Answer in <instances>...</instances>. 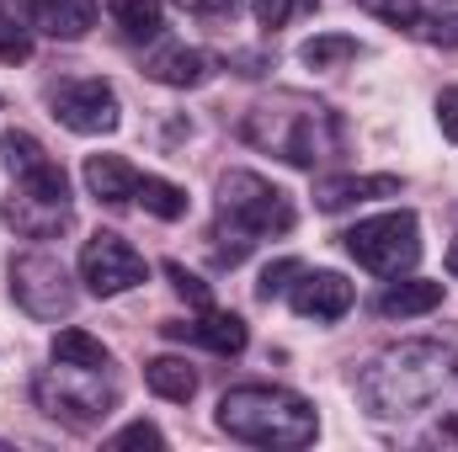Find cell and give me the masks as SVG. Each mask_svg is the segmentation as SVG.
Masks as SVG:
<instances>
[{"label":"cell","instance_id":"cell-2","mask_svg":"<svg viewBox=\"0 0 458 452\" xmlns=\"http://www.w3.org/2000/svg\"><path fill=\"white\" fill-rule=\"evenodd\" d=\"M240 138L293 171H320L346 149L342 113H331L326 102H310L299 91H283L272 102H256L240 117Z\"/></svg>","mask_w":458,"mask_h":452},{"label":"cell","instance_id":"cell-24","mask_svg":"<svg viewBox=\"0 0 458 452\" xmlns=\"http://www.w3.org/2000/svg\"><path fill=\"white\" fill-rule=\"evenodd\" d=\"M32 59V27L16 16V5L0 0V64H27Z\"/></svg>","mask_w":458,"mask_h":452},{"label":"cell","instance_id":"cell-21","mask_svg":"<svg viewBox=\"0 0 458 452\" xmlns=\"http://www.w3.org/2000/svg\"><path fill=\"white\" fill-rule=\"evenodd\" d=\"M133 203H144V213H155L165 224H176L187 213V192L176 181H165V176H139V197Z\"/></svg>","mask_w":458,"mask_h":452},{"label":"cell","instance_id":"cell-12","mask_svg":"<svg viewBox=\"0 0 458 452\" xmlns=\"http://www.w3.org/2000/svg\"><path fill=\"white\" fill-rule=\"evenodd\" d=\"M352 304H357V288L342 272H299V282H293V314H304L315 325L342 320Z\"/></svg>","mask_w":458,"mask_h":452},{"label":"cell","instance_id":"cell-7","mask_svg":"<svg viewBox=\"0 0 458 452\" xmlns=\"http://www.w3.org/2000/svg\"><path fill=\"white\" fill-rule=\"evenodd\" d=\"M11 298L32 314V320H64L75 309V282L64 272L59 255L48 250H27L11 261Z\"/></svg>","mask_w":458,"mask_h":452},{"label":"cell","instance_id":"cell-9","mask_svg":"<svg viewBox=\"0 0 458 452\" xmlns=\"http://www.w3.org/2000/svg\"><path fill=\"white\" fill-rule=\"evenodd\" d=\"M48 107L54 117L70 128V133H113L117 117H123V102H117V91L107 80H97V75H81V80H64V86H54L48 91Z\"/></svg>","mask_w":458,"mask_h":452},{"label":"cell","instance_id":"cell-29","mask_svg":"<svg viewBox=\"0 0 458 452\" xmlns=\"http://www.w3.org/2000/svg\"><path fill=\"white\" fill-rule=\"evenodd\" d=\"M113 448H165V431L149 426V421H133V426H123L113 437Z\"/></svg>","mask_w":458,"mask_h":452},{"label":"cell","instance_id":"cell-10","mask_svg":"<svg viewBox=\"0 0 458 452\" xmlns=\"http://www.w3.org/2000/svg\"><path fill=\"white\" fill-rule=\"evenodd\" d=\"M0 155H5V171L16 176V187H32V192H48V197H70V176L64 165L21 128H11L0 138Z\"/></svg>","mask_w":458,"mask_h":452},{"label":"cell","instance_id":"cell-27","mask_svg":"<svg viewBox=\"0 0 458 452\" xmlns=\"http://www.w3.org/2000/svg\"><path fill=\"white\" fill-rule=\"evenodd\" d=\"M299 272H304V266H299L293 255H283V261H272V266L261 272V282H256V298H267V304H272V298H283V293H293V282H299Z\"/></svg>","mask_w":458,"mask_h":452},{"label":"cell","instance_id":"cell-23","mask_svg":"<svg viewBox=\"0 0 458 452\" xmlns=\"http://www.w3.org/2000/svg\"><path fill=\"white\" fill-rule=\"evenodd\" d=\"M54 362H75V367H113L107 346L86 331H59L54 336Z\"/></svg>","mask_w":458,"mask_h":452},{"label":"cell","instance_id":"cell-4","mask_svg":"<svg viewBox=\"0 0 458 452\" xmlns=\"http://www.w3.org/2000/svg\"><path fill=\"white\" fill-rule=\"evenodd\" d=\"M293 197L283 187H272L256 171H225L219 176V229H214V255L219 266H240L250 255L256 239L267 234H288L293 229Z\"/></svg>","mask_w":458,"mask_h":452},{"label":"cell","instance_id":"cell-11","mask_svg":"<svg viewBox=\"0 0 458 452\" xmlns=\"http://www.w3.org/2000/svg\"><path fill=\"white\" fill-rule=\"evenodd\" d=\"M0 219L16 229L21 239H59L70 229V197H48V192H32V187H11Z\"/></svg>","mask_w":458,"mask_h":452},{"label":"cell","instance_id":"cell-16","mask_svg":"<svg viewBox=\"0 0 458 452\" xmlns=\"http://www.w3.org/2000/svg\"><path fill=\"white\" fill-rule=\"evenodd\" d=\"M373 197H400V176H326L315 181V208L320 213H342Z\"/></svg>","mask_w":458,"mask_h":452},{"label":"cell","instance_id":"cell-1","mask_svg":"<svg viewBox=\"0 0 458 452\" xmlns=\"http://www.w3.org/2000/svg\"><path fill=\"white\" fill-rule=\"evenodd\" d=\"M357 399L378 421H416L448 410L443 437H458V346L448 340H400L357 372Z\"/></svg>","mask_w":458,"mask_h":452},{"label":"cell","instance_id":"cell-30","mask_svg":"<svg viewBox=\"0 0 458 452\" xmlns=\"http://www.w3.org/2000/svg\"><path fill=\"white\" fill-rule=\"evenodd\" d=\"M421 32H427V43H437V48H458V11H437Z\"/></svg>","mask_w":458,"mask_h":452},{"label":"cell","instance_id":"cell-6","mask_svg":"<svg viewBox=\"0 0 458 452\" xmlns=\"http://www.w3.org/2000/svg\"><path fill=\"white\" fill-rule=\"evenodd\" d=\"M346 255L357 266H368L373 277H405L416 261H421V224L416 213H378V219H362L342 234Z\"/></svg>","mask_w":458,"mask_h":452},{"label":"cell","instance_id":"cell-28","mask_svg":"<svg viewBox=\"0 0 458 452\" xmlns=\"http://www.w3.org/2000/svg\"><path fill=\"white\" fill-rule=\"evenodd\" d=\"M165 277H171V288L192 304V309H214V298H208V282H198L182 261H165Z\"/></svg>","mask_w":458,"mask_h":452},{"label":"cell","instance_id":"cell-3","mask_svg":"<svg viewBox=\"0 0 458 452\" xmlns=\"http://www.w3.org/2000/svg\"><path fill=\"white\" fill-rule=\"evenodd\" d=\"M219 431H229L245 448L293 452L320 437V415L304 394L277 389V383H240L219 399Z\"/></svg>","mask_w":458,"mask_h":452},{"label":"cell","instance_id":"cell-8","mask_svg":"<svg viewBox=\"0 0 458 452\" xmlns=\"http://www.w3.org/2000/svg\"><path fill=\"white\" fill-rule=\"evenodd\" d=\"M149 277V266H144V255L113 234V229H97L86 245H81V282L97 293V298H117V293H128V288H139Z\"/></svg>","mask_w":458,"mask_h":452},{"label":"cell","instance_id":"cell-19","mask_svg":"<svg viewBox=\"0 0 458 452\" xmlns=\"http://www.w3.org/2000/svg\"><path fill=\"white\" fill-rule=\"evenodd\" d=\"M144 383H149V394H160V399H171V405H187V399L198 394V372H192L182 356H149V362H144Z\"/></svg>","mask_w":458,"mask_h":452},{"label":"cell","instance_id":"cell-22","mask_svg":"<svg viewBox=\"0 0 458 452\" xmlns=\"http://www.w3.org/2000/svg\"><path fill=\"white\" fill-rule=\"evenodd\" d=\"M357 54H362V43L346 38V32H320V38H310V43L299 48V59H304L310 70H342Z\"/></svg>","mask_w":458,"mask_h":452},{"label":"cell","instance_id":"cell-14","mask_svg":"<svg viewBox=\"0 0 458 452\" xmlns=\"http://www.w3.org/2000/svg\"><path fill=\"white\" fill-rule=\"evenodd\" d=\"M171 340H203L208 351H219V356H240L245 351V340H250V331H245V320L240 314H219V309H203V320L198 325H187V320H165L160 325Z\"/></svg>","mask_w":458,"mask_h":452},{"label":"cell","instance_id":"cell-13","mask_svg":"<svg viewBox=\"0 0 458 452\" xmlns=\"http://www.w3.org/2000/svg\"><path fill=\"white\" fill-rule=\"evenodd\" d=\"M144 75L160 80V86H171V91H198V86H208L214 59H208L203 48H187V43H160V48L144 59Z\"/></svg>","mask_w":458,"mask_h":452},{"label":"cell","instance_id":"cell-20","mask_svg":"<svg viewBox=\"0 0 458 452\" xmlns=\"http://www.w3.org/2000/svg\"><path fill=\"white\" fill-rule=\"evenodd\" d=\"M107 11H113V21L128 32V38H160L165 32V5L160 0H107Z\"/></svg>","mask_w":458,"mask_h":452},{"label":"cell","instance_id":"cell-25","mask_svg":"<svg viewBox=\"0 0 458 452\" xmlns=\"http://www.w3.org/2000/svg\"><path fill=\"white\" fill-rule=\"evenodd\" d=\"M352 5L368 11V16H378L384 27H400V32L421 27V0H352Z\"/></svg>","mask_w":458,"mask_h":452},{"label":"cell","instance_id":"cell-26","mask_svg":"<svg viewBox=\"0 0 458 452\" xmlns=\"http://www.w3.org/2000/svg\"><path fill=\"white\" fill-rule=\"evenodd\" d=\"M250 11H256V21H261L267 32H277V27H288L293 16L320 11V0H250Z\"/></svg>","mask_w":458,"mask_h":452},{"label":"cell","instance_id":"cell-15","mask_svg":"<svg viewBox=\"0 0 458 452\" xmlns=\"http://www.w3.org/2000/svg\"><path fill=\"white\" fill-rule=\"evenodd\" d=\"M27 21L43 38L75 43V38H86L97 27V0H27Z\"/></svg>","mask_w":458,"mask_h":452},{"label":"cell","instance_id":"cell-31","mask_svg":"<svg viewBox=\"0 0 458 452\" xmlns=\"http://www.w3.org/2000/svg\"><path fill=\"white\" fill-rule=\"evenodd\" d=\"M437 128H443V138L458 144V86H443L437 91Z\"/></svg>","mask_w":458,"mask_h":452},{"label":"cell","instance_id":"cell-33","mask_svg":"<svg viewBox=\"0 0 458 452\" xmlns=\"http://www.w3.org/2000/svg\"><path fill=\"white\" fill-rule=\"evenodd\" d=\"M448 277H454V282H458V239H454V245H448Z\"/></svg>","mask_w":458,"mask_h":452},{"label":"cell","instance_id":"cell-17","mask_svg":"<svg viewBox=\"0 0 458 452\" xmlns=\"http://www.w3.org/2000/svg\"><path fill=\"white\" fill-rule=\"evenodd\" d=\"M86 192L97 203H107V208H123V203L139 197V171L128 160H117V155H91L86 160Z\"/></svg>","mask_w":458,"mask_h":452},{"label":"cell","instance_id":"cell-18","mask_svg":"<svg viewBox=\"0 0 458 452\" xmlns=\"http://www.w3.org/2000/svg\"><path fill=\"white\" fill-rule=\"evenodd\" d=\"M443 304V282H427V277H394L384 293H378V314L384 320H416V314H432Z\"/></svg>","mask_w":458,"mask_h":452},{"label":"cell","instance_id":"cell-5","mask_svg":"<svg viewBox=\"0 0 458 452\" xmlns=\"http://www.w3.org/2000/svg\"><path fill=\"white\" fill-rule=\"evenodd\" d=\"M38 405L54 415V421H64V426H75V431H86V426H97V421H107L117 405V383L107 367H75V362H54L43 378H38Z\"/></svg>","mask_w":458,"mask_h":452},{"label":"cell","instance_id":"cell-32","mask_svg":"<svg viewBox=\"0 0 458 452\" xmlns=\"http://www.w3.org/2000/svg\"><path fill=\"white\" fill-rule=\"evenodd\" d=\"M192 16H203V21H229L234 11H240V0H182Z\"/></svg>","mask_w":458,"mask_h":452}]
</instances>
